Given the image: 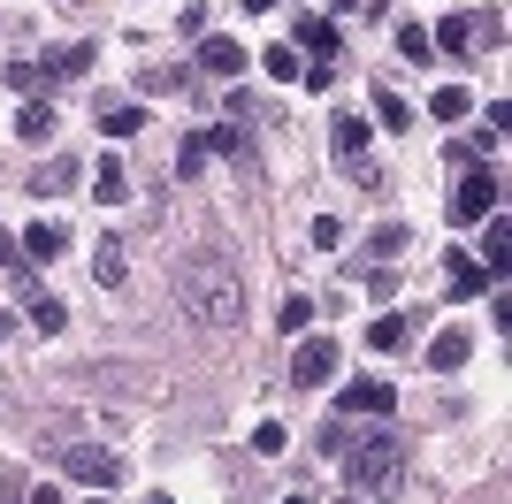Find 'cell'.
Here are the masks:
<instances>
[{
    "label": "cell",
    "mask_w": 512,
    "mask_h": 504,
    "mask_svg": "<svg viewBox=\"0 0 512 504\" xmlns=\"http://www.w3.org/2000/svg\"><path fill=\"white\" fill-rule=\"evenodd\" d=\"M176 298H184V314H192L199 329L222 336V329H237V314H245V275H237L230 252L199 245V252L176 260Z\"/></svg>",
    "instance_id": "obj_1"
},
{
    "label": "cell",
    "mask_w": 512,
    "mask_h": 504,
    "mask_svg": "<svg viewBox=\"0 0 512 504\" xmlns=\"http://www.w3.org/2000/svg\"><path fill=\"white\" fill-rule=\"evenodd\" d=\"M406 482V436H360V451L344 459V504H390Z\"/></svg>",
    "instance_id": "obj_2"
},
{
    "label": "cell",
    "mask_w": 512,
    "mask_h": 504,
    "mask_svg": "<svg viewBox=\"0 0 512 504\" xmlns=\"http://www.w3.org/2000/svg\"><path fill=\"white\" fill-rule=\"evenodd\" d=\"M62 474L69 482H92V489H115L123 482V459L107 443H62Z\"/></svg>",
    "instance_id": "obj_3"
},
{
    "label": "cell",
    "mask_w": 512,
    "mask_h": 504,
    "mask_svg": "<svg viewBox=\"0 0 512 504\" xmlns=\"http://www.w3.org/2000/svg\"><path fill=\"white\" fill-rule=\"evenodd\" d=\"M444 214H451V222H482V214H497V176H490V168H467V176L451 184Z\"/></svg>",
    "instance_id": "obj_4"
},
{
    "label": "cell",
    "mask_w": 512,
    "mask_h": 504,
    "mask_svg": "<svg viewBox=\"0 0 512 504\" xmlns=\"http://www.w3.org/2000/svg\"><path fill=\"white\" fill-rule=\"evenodd\" d=\"M329 153H337V168H352L360 184H383L375 161H367V123L360 115H337V123H329Z\"/></svg>",
    "instance_id": "obj_5"
},
{
    "label": "cell",
    "mask_w": 512,
    "mask_h": 504,
    "mask_svg": "<svg viewBox=\"0 0 512 504\" xmlns=\"http://www.w3.org/2000/svg\"><path fill=\"white\" fill-rule=\"evenodd\" d=\"M329 375H337V344H329V336H306L299 352H291V382L314 390V382H329Z\"/></svg>",
    "instance_id": "obj_6"
},
{
    "label": "cell",
    "mask_w": 512,
    "mask_h": 504,
    "mask_svg": "<svg viewBox=\"0 0 512 504\" xmlns=\"http://www.w3.org/2000/svg\"><path fill=\"white\" fill-rule=\"evenodd\" d=\"M199 69H207V77H237V69H253V62H245L237 39H214L207 31V39H199Z\"/></svg>",
    "instance_id": "obj_7"
},
{
    "label": "cell",
    "mask_w": 512,
    "mask_h": 504,
    "mask_svg": "<svg viewBox=\"0 0 512 504\" xmlns=\"http://www.w3.org/2000/svg\"><path fill=\"white\" fill-rule=\"evenodd\" d=\"M390 405H398V390H390V382H352V390H344V413H367V420H383Z\"/></svg>",
    "instance_id": "obj_8"
},
{
    "label": "cell",
    "mask_w": 512,
    "mask_h": 504,
    "mask_svg": "<svg viewBox=\"0 0 512 504\" xmlns=\"http://www.w3.org/2000/svg\"><path fill=\"white\" fill-rule=\"evenodd\" d=\"M467 352H474V329H444L436 344H428V367L451 375V367H467Z\"/></svg>",
    "instance_id": "obj_9"
},
{
    "label": "cell",
    "mask_w": 512,
    "mask_h": 504,
    "mask_svg": "<svg viewBox=\"0 0 512 504\" xmlns=\"http://www.w3.org/2000/svg\"><path fill=\"white\" fill-rule=\"evenodd\" d=\"M299 39H306V54H314V69L337 62V23H329V16H306V23H299Z\"/></svg>",
    "instance_id": "obj_10"
},
{
    "label": "cell",
    "mask_w": 512,
    "mask_h": 504,
    "mask_svg": "<svg viewBox=\"0 0 512 504\" xmlns=\"http://www.w3.org/2000/svg\"><path fill=\"white\" fill-rule=\"evenodd\" d=\"M16 138H23V146H46V138H54V107H46V100H23L16 107Z\"/></svg>",
    "instance_id": "obj_11"
},
{
    "label": "cell",
    "mask_w": 512,
    "mask_h": 504,
    "mask_svg": "<svg viewBox=\"0 0 512 504\" xmlns=\"http://www.w3.org/2000/svg\"><path fill=\"white\" fill-rule=\"evenodd\" d=\"M62 245H69L62 222H31V230H23V260H62Z\"/></svg>",
    "instance_id": "obj_12"
},
{
    "label": "cell",
    "mask_w": 512,
    "mask_h": 504,
    "mask_svg": "<svg viewBox=\"0 0 512 504\" xmlns=\"http://www.w3.org/2000/svg\"><path fill=\"white\" fill-rule=\"evenodd\" d=\"M428 115H436V123H467V115H474V92H467V84H444V92L428 100Z\"/></svg>",
    "instance_id": "obj_13"
},
{
    "label": "cell",
    "mask_w": 512,
    "mask_h": 504,
    "mask_svg": "<svg viewBox=\"0 0 512 504\" xmlns=\"http://www.w3.org/2000/svg\"><path fill=\"white\" fill-rule=\"evenodd\" d=\"M69 184H77V161H69V153H54V161L31 176V191H46V199H54V191H69Z\"/></svg>",
    "instance_id": "obj_14"
},
{
    "label": "cell",
    "mask_w": 512,
    "mask_h": 504,
    "mask_svg": "<svg viewBox=\"0 0 512 504\" xmlns=\"http://www.w3.org/2000/svg\"><path fill=\"white\" fill-rule=\"evenodd\" d=\"M428 46H444V54H474V16H444V31Z\"/></svg>",
    "instance_id": "obj_15"
},
{
    "label": "cell",
    "mask_w": 512,
    "mask_h": 504,
    "mask_svg": "<svg viewBox=\"0 0 512 504\" xmlns=\"http://www.w3.org/2000/svg\"><path fill=\"white\" fill-rule=\"evenodd\" d=\"M92 184H100V191H92V199H107V207H115V199H123V191H130V176H123V161L107 153V161L92 168Z\"/></svg>",
    "instance_id": "obj_16"
},
{
    "label": "cell",
    "mask_w": 512,
    "mask_h": 504,
    "mask_svg": "<svg viewBox=\"0 0 512 504\" xmlns=\"http://www.w3.org/2000/svg\"><path fill=\"white\" fill-rule=\"evenodd\" d=\"M92 69V39H77V46H62L54 62H46V77H85Z\"/></svg>",
    "instance_id": "obj_17"
},
{
    "label": "cell",
    "mask_w": 512,
    "mask_h": 504,
    "mask_svg": "<svg viewBox=\"0 0 512 504\" xmlns=\"http://www.w3.org/2000/svg\"><path fill=\"white\" fill-rule=\"evenodd\" d=\"M375 123L383 130H413V107L398 100V92H375Z\"/></svg>",
    "instance_id": "obj_18"
},
{
    "label": "cell",
    "mask_w": 512,
    "mask_h": 504,
    "mask_svg": "<svg viewBox=\"0 0 512 504\" xmlns=\"http://www.w3.org/2000/svg\"><path fill=\"white\" fill-rule=\"evenodd\" d=\"M100 115H107V130H115V138H138V130H146V107H115V100H107Z\"/></svg>",
    "instance_id": "obj_19"
},
{
    "label": "cell",
    "mask_w": 512,
    "mask_h": 504,
    "mask_svg": "<svg viewBox=\"0 0 512 504\" xmlns=\"http://www.w3.org/2000/svg\"><path fill=\"white\" fill-rule=\"evenodd\" d=\"M482 291V268H474L467 252H451V298H474Z\"/></svg>",
    "instance_id": "obj_20"
},
{
    "label": "cell",
    "mask_w": 512,
    "mask_h": 504,
    "mask_svg": "<svg viewBox=\"0 0 512 504\" xmlns=\"http://www.w3.org/2000/svg\"><path fill=\"white\" fill-rule=\"evenodd\" d=\"M260 69H268L276 84H299V54H291V46H268V54H260Z\"/></svg>",
    "instance_id": "obj_21"
},
{
    "label": "cell",
    "mask_w": 512,
    "mask_h": 504,
    "mask_svg": "<svg viewBox=\"0 0 512 504\" xmlns=\"http://www.w3.org/2000/svg\"><path fill=\"white\" fill-rule=\"evenodd\" d=\"M138 92H192L184 69H138Z\"/></svg>",
    "instance_id": "obj_22"
},
{
    "label": "cell",
    "mask_w": 512,
    "mask_h": 504,
    "mask_svg": "<svg viewBox=\"0 0 512 504\" xmlns=\"http://www.w3.org/2000/svg\"><path fill=\"white\" fill-rule=\"evenodd\" d=\"M505 245H512L505 214H490V230H482V260H490V268H505Z\"/></svg>",
    "instance_id": "obj_23"
},
{
    "label": "cell",
    "mask_w": 512,
    "mask_h": 504,
    "mask_svg": "<svg viewBox=\"0 0 512 504\" xmlns=\"http://www.w3.org/2000/svg\"><path fill=\"white\" fill-rule=\"evenodd\" d=\"M92 275H100L107 291H115V283H123V245H115V237H107V245H100V260H92Z\"/></svg>",
    "instance_id": "obj_24"
},
{
    "label": "cell",
    "mask_w": 512,
    "mask_h": 504,
    "mask_svg": "<svg viewBox=\"0 0 512 504\" xmlns=\"http://www.w3.org/2000/svg\"><path fill=\"white\" fill-rule=\"evenodd\" d=\"M367 344H375V352H398V344H406V321H398V314H383L375 329H367Z\"/></svg>",
    "instance_id": "obj_25"
},
{
    "label": "cell",
    "mask_w": 512,
    "mask_h": 504,
    "mask_svg": "<svg viewBox=\"0 0 512 504\" xmlns=\"http://www.w3.org/2000/svg\"><path fill=\"white\" fill-rule=\"evenodd\" d=\"M0 77L16 84L23 100H39V84H46V69H31V62H8V69H0Z\"/></svg>",
    "instance_id": "obj_26"
},
{
    "label": "cell",
    "mask_w": 512,
    "mask_h": 504,
    "mask_svg": "<svg viewBox=\"0 0 512 504\" xmlns=\"http://www.w3.org/2000/svg\"><path fill=\"white\" fill-rule=\"evenodd\" d=\"M276 321H283L291 336H299L306 321H314V298H306V291H291V298H283V314H276Z\"/></svg>",
    "instance_id": "obj_27"
},
{
    "label": "cell",
    "mask_w": 512,
    "mask_h": 504,
    "mask_svg": "<svg viewBox=\"0 0 512 504\" xmlns=\"http://www.w3.org/2000/svg\"><path fill=\"white\" fill-rule=\"evenodd\" d=\"M398 54H406V62H428L436 46H428V31H421V23H406V31H398Z\"/></svg>",
    "instance_id": "obj_28"
},
{
    "label": "cell",
    "mask_w": 512,
    "mask_h": 504,
    "mask_svg": "<svg viewBox=\"0 0 512 504\" xmlns=\"http://www.w3.org/2000/svg\"><path fill=\"white\" fill-rule=\"evenodd\" d=\"M199 168H207V138L192 130V138H184V153H176V176H199Z\"/></svg>",
    "instance_id": "obj_29"
},
{
    "label": "cell",
    "mask_w": 512,
    "mask_h": 504,
    "mask_svg": "<svg viewBox=\"0 0 512 504\" xmlns=\"http://www.w3.org/2000/svg\"><path fill=\"white\" fill-rule=\"evenodd\" d=\"M31 321H39V329H62L69 306H62V298H31Z\"/></svg>",
    "instance_id": "obj_30"
},
{
    "label": "cell",
    "mask_w": 512,
    "mask_h": 504,
    "mask_svg": "<svg viewBox=\"0 0 512 504\" xmlns=\"http://www.w3.org/2000/svg\"><path fill=\"white\" fill-rule=\"evenodd\" d=\"M283 443H291V428H276V420H260V428H253V451H268V459H276Z\"/></svg>",
    "instance_id": "obj_31"
},
{
    "label": "cell",
    "mask_w": 512,
    "mask_h": 504,
    "mask_svg": "<svg viewBox=\"0 0 512 504\" xmlns=\"http://www.w3.org/2000/svg\"><path fill=\"white\" fill-rule=\"evenodd\" d=\"M367 245H375V252H383V260H398V252H406V230H398V222H383V230H375V237H367Z\"/></svg>",
    "instance_id": "obj_32"
},
{
    "label": "cell",
    "mask_w": 512,
    "mask_h": 504,
    "mask_svg": "<svg viewBox=\"0 0 512 504\" xmlns=\"http://www.w3.org/2000/svg\"><path fill=\"white\" fill-rule=\"evenodd\" d=\"M207 138V153H245V130H199Z\"/></svg>",
    "instance_id": "obj_33"
},
{
    "label": "cell",
    "mask_w": 512,
    "mask_h": 504,
    "mask_svg": "<svg viewBox=\"0 0 512 504\" xmlns=\"http://www.w3.org/2000/svg\"><path fill=\"white\" fill-rule=\"evenodd\" d=\"M0 268H8V275H16V268H31V260H23V245H16L8 230H0Z\"/></svg>",
    "instance_id": "obj_34"
},
{
    "label": "cell",
    "mask_w": 512,
    "mask_h": 504,
    "mask_svg": "<svg viewBox=\"0 0 512 504\" xmlns=\"http://www.w3.org/2000/svg\"><path fill=\"white\" fill-rule=\"evenodd\" d=\"M245 8H253V16H268V8H283V0H245Z\"/></svg>",
    "instance_id": "obj_35"
},
{
    "label": "cell",
    "mask_w": 512,
    "mask_h": 504,
    "mask_svg": "<svg viewBox=\"0 0 512 504\" xmlns=\"http://www.w3.org/2000/svg\"><path fill=\"white\" fill-rule=\"evenodd\" d=\"M329 8H360V0H329Z\"/></svg>",
    "instance_id": "obj_36"
},
{
    "label": "cell",
    "mask_w": 512,
    "mask_h": 504,
    "mask_svg": "<svg viewBox=\"0 0 512 504\" xmlns=\"http://www.w3.org/2000/svg\"><path fill=\"white\" fill-rule=\"evenodd\" d=\"M283 504H306V497H283Z\"/></svg>",
    "instance_id": "obj_37"
},
{
    "label": "cell",
    "mask_w": 512,
    "mask_h": 504,
    "mask_svg": "<svg viewBox=\"0 0 512 504\" xmlns=\"http://www.w3.org/2000/svg\"><path fill=\"white\" fill-rule=\"evenodd\" d=\"M153 504H176V497H153Z\"/></svg>",
    "instance_id": "obj_38"
},
{
    "label": "cell",
    "mask_w": 512,
    "mask_h": 504,
    "mask_svg": "<svg viewBox=\"0 0 512 504\" xmlns=\"http://www.w3.org/2000/svg\"><path fill=\"white\" fill-rule=\"evenodd\" d=\"M92 504H100V497H92Z\"/></svg>",
    "instance_id": "obj_39"
}]
</instances>
